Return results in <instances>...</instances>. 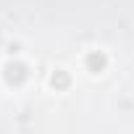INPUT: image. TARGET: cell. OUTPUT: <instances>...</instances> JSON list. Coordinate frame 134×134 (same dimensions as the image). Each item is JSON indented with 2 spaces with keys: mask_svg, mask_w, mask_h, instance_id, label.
Here are the masks:
<instances>
[{
  "mask_svg": "<svg viewBox=\"0 0 134 134\" xmlns=\"http://www.w3.org/2000/svg\"><path fill=\"white\" fill-rule=\"evenodd\" d=\"M3 76H5L8 84L19 87L21 82H26L29 71H26V66H24V63H8V66H5V71H3Z\"/></svg>",
  "mask_w": 134,
  "mask_h": 134,
  "instance_id": "6da1fadb",
  "label": "cell"
},
{
  "mask_svg": "<svg viewBox=\"0 0 134 134\" xmlns=\"http://www.w3.org/2000/svg\"><path fill=\"white\" fill-rule=\"evenodd\" d=\"M87 69H90L92 74H100V71L105 69V55H103V53H90V55H87Z\"/></svg>",
  "mask_w": 134,
  "mask_h": 134,
  "instance_id": "7a4b0ae2",
  "label": "cell"
},
{
  "mask_svg": "<svg viewBox=\"0 0 134 134\" xmlns=\"http://www.w3.org/2000/svg\"><path fill=\"white\" fill-rule=\"evenodd\" d=\"M53 84H58V87H66V84H69V79H66L63 74H58V79L53 76Z\"/></svg>",
  "mask_w": 134,
  "mask_h": 134,
  "instance_id": "3957f363",
  "label": "cell"
}]
</instances>
